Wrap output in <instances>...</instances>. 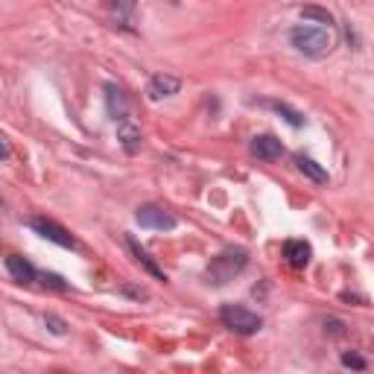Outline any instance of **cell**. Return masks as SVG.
<instances>
[{"label": "cell", "mask_w": 374, "mask_h": 374, "mask_svg": "<svg viewBox=\"0 0 374 374\" xmlns=\"http://www.w3.org/2000/svg\"><path fill=\"white\" fill-rule=\"evenodd\" d=\"M290 41H292V47L298 50V53H304L310 59L328 56L331 47H334L331 30L319 27V23H298V27L290 30Z\"/></svg>", "instance_id": "cell-1"}, {"label": "cell", "mask_w": 374, "mask_h": 374, "mask_svg": "<svg viewBox=\"0 0 374 374\" xmlns=\"http://www.w3.org/2000/svg\"><path fill=\"white\" fill-rule=\"evenodd\" d=\"M246 260H248V255L243 252V248H229V252H222V255H216L214 260H211V266H208V272H205V278H208V284H216V287H222V284H229L237 272H243V266H246Z\"/></svg>", "instance_id": "cell-2"}, {"label": "cell", "mask_w": 374, "mask_h": 374, "mask_svg": "<svg viewBox=\"0 0 374 374\" xmlns=\"http://www.w3.org/2000/svg\"><path fill=\"white\" fill-rule=\"evenodd\" d=\"M219 319H222V325H226L229 331L234 334H243V336H252L263 328V319L258 313H252L248 307L243 304H226L219 310Z\"/></svg>", "instance_id": "cell-3"}, {"label": "cell", "mask_w": 374, "mask_h": 374, "mask_svg": "<svg viewBox=\"0 0 374 374\" xmlns=\"http://www.w3.org/2000/svg\"><path fill=\"white\" fill-rule=\"evenodd\" d=\"M135 219L141 222V229H153V231H172L179 226L176 216H172L167 208H161V205H141Z\"/></svg>", "instance_id": "cell-4"}, {"label": "cell", "mask_w": 374, "mask_h": 374, "mask_svg": "<svg viewBox=\"0 0 374 374\" xmlns=\"http://www.w3.org/2000/svg\"><path fill=\"white\" fill-rule=\"evenodd\" d=\"M33 229H35V231H38L44 240L56 243V246H62V248H77V237H73L67 229H62L59 222H53V219L35 216V219H33Z\"/></svg>", "instance_id": "cell-5"}, {"label": "cell", "mask_w": 374, "mask_h": 374, "mask_svg": "<svg viewBox=\"0 0 374 374\" xmlns=\"http://www.w3.org/2000/svg\"><path fill=\"white\" fill-rule=\"evenodd\" d=\"M179 88H182L179 77H172V73H155V77L149 79V85H146V94L153 99H164V97L179 94Z\"/></svg>", "instance_id": "cell-6"}, {"label": "cell", "mask_w": 374, "mask_h": 374, "mask_svg": "<svg viewBox=\"0 0 374 374\" xmlns=\"http://www.w3.org/2000/svg\"><path fill=\"white\" fill-rule=\"evenodd\" d=\"M106 106H109V114H111L117 123L129 120V99H126V94H123L114 82L106 85Z\"/></svg>", "instance_id": "cell-7"}, {"label": "cell", "mask_w": 374, "mask_h": 374, "mask_svg": "<svg viewBox=\"0 0 374 374\" xmlns=\"http://www.w3.org/2000/svg\"><path fill=\"white\" fill-rule=\"evenodd\" d=\"M281 153H284V146L275 135H258L252 141V155H258L260 161H275L281 158Z\"/></svg>", "instance_id": "cell-8"}, {"label": "cell", "mask_w": 374, "mask_h": 374, "mask_svg": "<svg viewBox=\"0 0 374 374\" xmlns=\"http://www.w3.org/2000/svg\"><path fill=\"white\" fill-rule=\"evenodd\" d=\"M284 258H287V263H290L292 269H304V266L310 263V258H313V248H310V243H304V240H290V243L284 246Z\"/></svg>", "instance_id": "cell-9"}, {"label": "cell", "mask_w": 374, "mask_h": 374, "mask_svg": "<svg viewBox=\"0 0 374 374\" xmlns=\"http://www.w3.org/2000/svg\"><path fill=\"white\" fill-rule=\"evenodd\" d=\"M6 269H9V275H12L18 284H33V281L38 278L35 266H33L27 258H21V255H9V258H6Z\"/></svg>", "instance_id": "cell-10"}, {"label": "cell", "mask_w": 374, "mask_h": 374, "mask_svg": "<svg viewBox=\"0 0 374 374\" xmlns=\"http://www.w3.org/2000/svg\"><path fill=\"white\" fill-rule=\"evenodd\" d=\"M126 243H129V248H132V255H135V260H138V263H141V266H143V269L149 272V275H153V278H158V281H167V275H164V269H161V266H158V263H155L153 258H149V252H146V248H143V246H141V243H138L135 237H129Z\"/></svg>", "instance_id": "cell-11"}, {"label": "cell", "mask_w": 374, "mask_h": 374, "mask_svg": "<svg viewBox=\"0 0 374 374\" xmlns=\"http://www.w3.org/2000/svg\"><path fill=\"white\" fill-rule=\"evenodd\" d=\"M117 138H120L123 146H126V153H138V146H141V129L135 126L132 120L117 123Z\"/></svg>", "instance_id": "cell-12"}, {"label": "cell", "mask_w": 374, "mask_h": 374, "mask_svg": "<svg viewBox=\"0 0 374 374\" xmlns=\"http://www.w3.org/2000/svg\"><path fill=\"white\" fill-rule=\"evenodd\" d=\"M295 164H298V170H302L307 179H313L316 185H328V170H321L313 158H307V155H295Z\"/></svg>", "instance_id": "cell-13"}, {"label": "cell", "mask_w": 374, "mask_h": 374, "mask_svg": "<svg viewBox=\"0 0 374 374\" xmlns=\"http://www.w3.org/2000/svg\"><path fill=\"white\" fill-rule=\"evenodd\" d=\"M272 106H275L278 114H284V120L290 123V126H304V114H298L295 109H290V106H284V103H272Z\"/></svg>", "instance_id": "cell-14"}, {"label": "cell", "mask_w": 374, "mask_h": 374, "mask_svg": "<svg viewBox=\"0 0 374 374\" xmlns=\"http://www.w3.org/2000/svg\"><path fill=\"white\" fill-rule=\"evenodd\" d=\"M302 18H316L319 23H334V15L328 9H319V6H304L302 9Z\"/></svg>", "instance_id": "cell-15"}, {"label": "cell", "mask_w": 374, "mask_h": 374, "mask_svg": "<svg viewBox=\"0 0 374 374\" xmlns=\"http://www.w3.org/2000/svg\"><path fill=\"white\" fill-rule=\"evenodd\" d=\"M41 281H44V287H50V290H65L67 284L62 281V275H56V272H41Z\"/></svg>", "instance_id": "cell-16"}, {"label": "cell", "mask_w": 374, "mask_h": 374, "mask_svg": "<svg viewBox=\"0 0 374 374\" xmlns=\"http://www.w3.org/2000/svg\"><path fill=\"white\" fill-rule=\"evenodd\" d=\"M44 325H47L50 331H53V334H59V336L67 331V325H65V321H62L59 316H53V313H47V316H44Z\"/></svg>", "instance_id": "cell-17"}, {"label": "cell", "mask_w": 374, "mask_h": 374, "mask_svg": "<svg viewBox=\"0 0 374 374\" xmlns=\"http://www.w3.org/2000/svg\"><path fill=\"white\" fill-rule=\"evenodd\" d=\"M342 365H348V368H357V371H363V368H365V360H363L360 354H342Z\"/></svg>", "instance_id": "cell-18"}, {"label": "cell", "mask_w": 374, "mask_h": 374, "mask_svg": "<svg viewBox=\"0 0 374 374\" xmlns=\"http://www.w3.org/2000/svg\"><path fill=\"white\" fill-rule=\"evenodd\" d=\"M123 292H129L132 298H138V302H141V298H149V292L146 290H138V287H123Z\"/></svg>", "instance_id": "cell-19"}, {"label": "cell", "mask_w": 374, "mask_h": 374, "mask_svg": "<svg viewBox=\"0 0 374 374\" xmlns=\"http://www.w3.org/2000/svg\"><path fill=\"white\" fill-rule=\"evenodd\" d=\"M9 155V143L4 141V138H0V158H6Z\"/></svg>", "instance_id": "cell-20"}]
</instances>
